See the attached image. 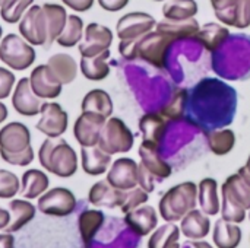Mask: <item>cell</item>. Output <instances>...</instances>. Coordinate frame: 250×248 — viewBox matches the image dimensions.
Wrapping results in <instances>:
<instances>
[{"mask_svg":"<svg viewBox=\"0 0 250 248\" xmlns=\"http://www.w3.org/2000/svg\"><path fill=\"white\" fill-rule=\"evenodd\" d=\"M174 38L161 31H151L133 41H120L119 53L126 60L141 58L148 64L164 69L168 60V51L174 44Z\"/></svg>","mask_w":250,"mask_h":248,"instance_id":"1","label":"cell"},{"mask_svg":"<svg viewBox=\"0 0 250 248\" xmlns=\"http://www.w3.org/2000/svg\"><path fill=\"white\" fill-rule=\"evenodd\" d=\"M0 156L16 167H26L34 161L31 133L25 124L12 121L0 130Z\"/></svg>","mask_w":250,"mask_h":248,"instance_id":"2","label":"cell"},{"mask_svg":"<svg viewBox=\"0 0 250 248\" xmlns=\"http://www.w3.org/2000/svg\"><path fill=\"white\" fill-rule=\"evenodd\" d=\"M38 159L45 171L60 178H69L78 171V155L62 137L45 139L40 146Z\"/></svg>","mask_w":250,"mask_h":248,"instance_id":"3","label":"cell"},{"mask_svg":"<svg viewBox=\"0 0 250 248\" xmlns=\"http://www.w3.org/2000/svg\"><path fill=\"white\" fill-rule=\"evenodd\" d=\"M198 203V186L186 181L171 187L160 200V213L166 222H176L183 219Z\"/></svg>","mask_w":250,"mask_h":248,"instance_id":"4","label":"cell"},{"mask_svg":"<svg viewBox=\"0 0 250 248\" xmlns=\"http://www.w3.org/2000/svg\"><path fill=\"white\" fill-rule=\"evenodd\" d=\"M34 47L21 35L7 34L0 42V60L12 70H26L35 61Z\"/></svg>","mask_w":250,"mask_h":248,"instance_id":"5","label":"cell"},{"mask_svg":"<svg viewBox=\"0 0 250 248\" xmlns=\"http://www.w3.org/2000/svg\"><path fill=\"white\" fill-rule=\"evenodd\" d=\"M135 136L119 117L107 118L98 140V146L108 155L126 153L133 148Z\"/></svg>","mask_w":250,"mask_h":248,"instance_id":"6","label":"cell"},{"mask_svg":"<svg viewBox=\"0 0 250 248\" xmlns=\"http://www.w3.org/2000/svg\"><path fill=\"white\" fill-rule=\"evenodd\" d=\"M19 32L31 45H47L48 23L42 6L32 4L19 20Z\"/></svg>","mask_w":250,"mask_h":248,"instance_id":"7","label":"cell"},{"mask_svg":"<svg viewBox=\"0 0 250 248\" xmlns=\"http://www.w3.org/2000/svg\"><path fill=\"white\" fill-rule=\"evenodd\" d=\"M37 208L44 215L63 218L75 212L76 199L70 190L64 187H56L40 196Z\"/></svg>","mask_w":250,"mask_h":248,"instance_id":"8","label":"cell"},{"mask_svg":"<svg viewBox=\"0 0 250 248\" xmlns=\"http://www.w3.org/2000/svg\"><path fill=\"white\" fill-rule=\"evenodd\" d=\"M157 20L145 12H130L123 15L116 25V34L120 41H133L154 31Z\"/></svg>","mask_w":250,"mask_h":248,"instance_id":"9","label":"cell"},{"mask_svg":"<svg viewBox=\"0 0 250 248\" xmlns=\"http://www.w3.org/2000/svg\"><path fill=\"white\" fill-rule=\"evenodd\" d=\"M113 42V32L110 28L91 22L85 28L83 39L79 42V54L81 57H94L105 50H110Z\"/></svg>","mask_w":250,"mask_h":248,"instance_id":"10","label":"cell"},{"mask_svg":"<svg viewBox=\"0 0 250 248\" xmlns=\"http://www.w3.org/2000/svg\"><path fill=\"white\" fill-rule=\"evenodd\" d=\"M107 118L92 113V111H82V114L76 118L73 126L75 139L81 146H95L98 145L101 130L105 124Z\"/></svg>","mask_w":250,"mask_h":248,"instance_id":"11","label":"cell"},{"mask_svg":"<svg viewBox=\"0 0 250 248\" xmlns=\"http://www.w3.org/2000/svg\"><path fill=\"white\" fill-rule=\"evenodd\" d=\"M40 114L37 130L47 137H60L67 130L69 115L57 102H44Z\"/></svg>","mask_w":250,"mask_h":248,"instance_id":"12","label":"cell"},{"mask_svg":"<svg viewBox=\"0 0 250 248\" xmlns=\"http://www.w3.org/2000/svg\"><path fill=\"white\" fill-rule=\"evenodd\" d=\"M138 175L139 165L132 158H119L113 162L105 180L114 189L127 191L138 186Z\"/></svg>","mask_w":250,"mask_h":248,"instance_id":"13","label":"cell"},{"mask_svg":"<svg viewBox=\"0 0 250 248\" xmlns=\"http://www.w3.org/2000/svg\"><path fill=\"white\" fill-rule=\"evenodd\" d=\"M12 105L15 111L23 117H34L41 113V98L34 94L31 89L29 77H22L15 85V91L12 95Z\"/></svg>","mask_w":250,"mask_h":248,"instance_id":"14","label":"cell"},{"mask_svg":"<svg viewBox=\"0 0 250 248\" xmlns=\"http://www.w3.org/2000/svg\"><path fill=\"white\" fill-rule=\"evenodd\" d=\"M29 82L31 89L41 99H54L62 94L63 85L53 76L47 64L37 66L29 76Z\"/></svg>","mask_w":250,"mask_h":248,"instance_id":"15","label":"cell"},{"mask_svg":"<svg viewBox=\"0 0 250 248\" xmlns=\"http://www.w3.org/2000/svg\"><path fill=\"white\" fill-rule=\"evenodd\" d=\"M126 225L139 237L151 234L158 225V216L152 206H139L127 213H125Z\"/></svg>","mask_w":250,"mask_h":248,"instance_id":"16","label":"cell"},{"mask_svg":"<svg viewBox=\"0 0 250 248\" xmlns=\"http://www.w3.org/2000/svg\"><path fill=\"white\" fill-rule=\"evenodd\" d=\"M139 156H141V164L154 175L155 180L161 181L171 175V167L161 158L160 146L142 140V145L139 146Z\"/></svg>","mask_w":250,"mask_h":248,"instance_id":"17","label":"cell"},{"mask_svg":"<svg viewBox=\"0 0 250 248\" xmlns=\"http://www.w3.org/2000/svg\"><path fill=\"white\" fill-rule=\"evenodd\" d=\"M125 199V191L114 189L107 180L95 183L88 194V200L91 205L97 208H120Z\"/></svg>","mask_w":250,"mask_h":248,"instance_id":"18","label":"cell"},{"mask_svg":"<svg viewBox=\"0 0 250 248\" xmlns=\"http://www.w3.org/2000/svg\"><path fill=\"white\" fill-rule=\"evenodd\" d=\"M81 159H82V170L92 177L107 172L111 164V155L105 153L98 145L82 146Z\"/></svg>","mask_w":250,"mask_h":248,"instance_id":"19","label":"cell"},{"mask_svg":"<svg viewBox=\"0 0 250 248\" xmlns=\"http://www.w3.org/2000/svg\"><path fill=\"white\" fill-rule=\"evenodd\" d=\"M139 130L142 133L144 142L161 148V142L167 130V120L160 113L144 114L139 120Z\"/></svg>","mask_w":250,"mask_h":248,"instance_id":"20","label":"cell"},{"mask_svg":"<svg viewBox=\"0 0 250 248\" xmlns=\"http://www.w3.org/2000/svg\"><path fill=\"white\" fill-rule=\"evenodd\" d=\"M47 66L53 76L62 83V85H69L76 79L78 75V63L76 60L66 54V53H57L51 56L47 61Z\"/></svg>","mask_w":250,"mask_h":248,"instance_id":"21","label":"cell"},{"mask_svg":"<svg viewBox=\"0 0 250 248\" xmlns=\"http://www.w3.org/2000/svg\"><path fill=\"white\" fill-rule=\"evenodd\" d=\"M211 229V221L209 218L201 212V210H190L188 215L183 216L180 224L182 234L189 240H201L205 238L209 234Z\"/></svg>","mask_w":250,"mask_h":248,"instance_id":"22","label":"cell"},{"mask_svg":"<svg viewBox=\"0 0 250 248\" xmlns=\"http://www.w3.org/2000/svg\"><path fill=\"white\" fill-rule=\"evenodd\" d=\"M155 29L171 35L177 41V39H183V38H196V35L201 29V25L195 18L185 19V20L164 19L161 22H157Z\"/></svg>","mask_w":250,"mask_h":248,"instance_id":"23","label":"cell"},{"mask_svg":"<svg viewBox=\"0 0 250 248\" xmlns=\"http://www.w3.org/2000/svg\"><path fill=\"white\" fill-rule=\"evenodd\" d=\"M9 210H10V222L4 228V231L9 234H13L22 229L25 225H28L35 218V212H37L35 206L31 202L19 200V199H15L9 203Z\"/></svg>","mask_w":250,"mask_h":248,"instance_id":"24","label":"cell"},{"mask_svg":"<svg viewBox=\"0 0 250 248\" xmlns=\"http://www.w3.org/2000/svg\"><path fill=\"white\" fill-rule=\"evenodd\" d=\"M229 35L230 31L226 25L209 22L199 29L196 39L205 47L207 51H217L223 45V42L229 38Z\"/></svg>","mask_w":250,"mask_h":248,"instance_id":"25","label":"cell"},{"mask_svg":"<svg viewBox=\"0 0 250 248\" xmlns=\"http://www.w3.org/2000/svg\"><path fill=\"white\" fill-rule=\"evenodd\" d=\"M110 57V50L94 56V57H81V73L94 82L103 80L110 73V66L107 63Z\"/></svg>","mask_w":250,"mask_h":248,"instance_id":"26","label":"cell"},{"mask_svg":"<svg viewBox=\"0 0 250 248\" xmlns=\"http://www.w3.org/2000/svg\"><path fill=\"white\" fill-rule=\"evenodd\" d=\"M50 180L45 172L40 170H28L22 175V189L19 193L23 199H37L45 193L48 189Z\"/></svg>","mask_w":250,"mask_h":248,"instance_id":"27","label":"cell"},{"mask_svg":"<svg viewBox=\"0 0 250 248\" xmlns=\"http://www.w3.org/2000/svg\"><path fill=\"white\" fill-rule=\"evenodd\" d=\"M212 240L218 248H237L242 243V229L224 219L215 222Z\"/></svg>","mask_w":250,"mask_h":248,"instance_id":"28","label":"cell"},{"mask_svg":"<svg viewBox=\"0 0 250 248\" xmlns=\"http://www.w3.org/2000/svg\"><path fill=\"white\" fill-rule=\"evenodd\" d=\"M221 193L229 196L243 209L250 210V186L239 174H233L224 181Z\"/></svg>","mask_w":250,"mask_h":248,"instance_id":"29","label":"cell"},{"mask_svg":"<svg viewBox=\"0 0 250 248\" xmlns=\"http://www.w3.org/2000/svg\"><path fill=\"white\" fill-rule=\"evenodd\" d=\"M218 184L214 178H204L198 187V199L201 209L205 215L214 216L220 212Z\"/></svg>","mask_w":250,"mask_h":248,"instance_id":"30","label":"cell"},{"mask_svg":"<svg viewBox=\"0 0 250 248\" xmlns=\"http://www.w3.org/2000/svg\"><path fill=\"white\" fill-rule=\"evenodd\" d=\"M81 108L82 111H92L110 118L113 114V101L104 89H92L83 96Z\"/></svg>","mask_w":250,"mask_h":248,"instance_id":"31","label":"cell"},{"mask_svg":"<svg viewBox=\"0 0 250 248\" xmlns=\"http://www.w3.org/2000/svg\"><path fill=\"white\" fill-rule=\"evenodd\" d=\"M78 224H79L81 238L85 247L88 248L104 224V213L101 210H83L79 215Z\"/></svg>","mask_w":250,"mask_h":248,"instance_id":"32","label":"cell"},{"mask_svg":"<svg viewBox=\"0 0 250 248\" xmlns=\"http://www.w3.org/2000/svg\"><path fill=\"white\" fill-rule=\"evenodd\" d=\"M42 9L47 15V23H48V41L45 47H50L62 34L67 20V13L63 6L56 3H45L42 4Z\"/></svg>","mask_w":250,"mask_h":248,"instance_id":"33","label":"cell"},{"mask_svg":"<svg viewBox=\"0 0 250 248\" xmlns=\"http://www.w3.org/2000/svg\"><path fill=\"white\" fill-rule=\"evenodd\" d=\"M205 139H207V143H208L211 152L215 153L217 156L230 153L236 145V134L230 129L205 132Z\"/></svg>","mask_w":250,"mask_h":248,"instance_id":"34","label":"cell"},{"mask_svg":"<svg viewBox=\"0 0 250 248\" xmlns=\"http://www.w3.org/2000/svg\"><path fill=\"white\" fill-rule=\"evenodd\" d=\"M198 13L196 0H167L163 6V15L170 20H185Z\"/></svg>","mask_w":250,"mask_h":248,"instance_id":"35","label":"cell"},{"mask_svg":"<svg viewBox=\"0 0 250 248\" xmlns=\"http://www.w3.org/2000/svg\"><path fill=\"white\" fill-rule=\"evenodd\" d=\"M83 38V20L78 15H69L62 34L57 37V44L70 48L78 45Z\"/></svg>","mask_w":250,"mask_h":248,"instance_id":"36","label":"cell"},{"mask_svg":"<svg viewBox=\"0 0 250 248\" xmlns=\"http://www.w3.org/2000/svg\"><path fill=\"white\" fill-rule=\"evenodd\" d=\"M188 99H189V91L186 88L176 89L171 95V99L161 108L160 114L166 120H171V121L180 120L185 115Z\"/></svg>","mask_w":250,"mask_h":248,"instance_id":"37","label":"cell"},{"mask_svg":"<svg viewBox=\"0 0 250 248\" xmlns=\"http://www.w3.org/2000/svg\"><path fill=\"white\" fill-rule=\"evenodd\" d=\"M179 237H180V228L168 222L152 232L148 241V248H168L171 244L179 243Z\"/></svg>","mask_w":250,"mask_h":248,"instance_id":"38","label":"cell"},{"mask_svg":"<svg viewBox=\"0 0 250 248\" xmlns=\"http://www.w3.org/2000/svg\"><path fill=\"white\" fill-rule=\"evenodd\" d=\"M32 3L34 0H3L0 6V16L7 23H18Z\"/></svg>","mask_w":250,"mask_h":248,"instance_id":"39","label":"cell"},{"mask_svg":"<svg viewBox=\"0 0 250 248\" xmlns=\"http://www.w3.org/2000/svg\"><path fill=\"white\" fill-rule=\"evenodd\" d=\"M239 0H211L217 19L226 26L236 25V7Z\"/></svg>","mask_w":250,"mask_h":248,"instance_id":"40","label":"cell"},{"mask_svg":"<svg viewBox=\"0 0 250 248\" xmlns=\"http://www.w3.org/2000/svg\"><path fill=\"white\" fill-rule=\"evenodd\" d=\"M221 196H223V208H221L223 219L233 224H242L246 219V209H243L240 205L233 202L229 196L223 193Z\"/></svg>","mask_w":250,"mask_h":248,"instance_id":"41","label":"cell"},{"mask_svg":"<svg viewBox=\"0 0 250 248\" xmlns=\"http://www.w3.org/2000/svg\"><path fill=\"white\" fill-rule=\"evenodd\" d=\"M19 178L7 170H0V199H12L19 193Z\"/></svg>","mask_w":250,"mask_h":248,"instance_id":"42","label":"cell"},{"mask_svg":"<svg viewBox=\"0 0 250 248\" xmlns=\"http://www.w3.org/2000/svg\"><path fill=\"white\" fill-rule=\"evenodd\" d=\"M148 202V193L145 190H142L141 187H135L132 190H127L125 191V199H123V203L120 206L122 212L123 213H127L142 205H145Z\"/></svg>","mask_w":250,"mask_h":248,"instance_id":"43","label":"cell"},{"mask_svg":"<svg viewBox=\"0 0 250 248\" xmlns=\"http://www.w3.org/2000/svg\"><path fill=\"white\" fill-rule=\"evenodd\" d=\"M250 26V0H239L236 7V25L234 28L245 29Z\"/></svg>","mask_w":250,"mask_h":248,"instance_id":"44","label":"cell"},{"mask_svg":"<svg viewBox=\"0 0 250 248\" xmlns=\"http://www.w3.org/2000/svg\"><path fill=\"white\" fill-rule=\"evenodd\" d=\"M15 75L4 67H0V101L10 96V92L15 86Z\"/></svg>","mask_w":250,"mask_h":248,"instance_id":"45","label":"cell"},{"mask_svg":"<svg viewBox=\"0 0 250 248\" xmlns=\"http://www.w3.org/2000/svg\"><path fill=\"white\" fill-rule=\"evenodd\" d=\"M138 186L145 190L146 193L154 191V186H155V178L154 175L142 165L139 164V175H138Z\"/></svg>","mask_w":250,"mask_h":248,"instance_id":"46","label":"cell"},{"mask_svg":"<svg viewBox=\"0 0 250 248\" xmlns=\"http://www.w3.org/2000/svg\"><path fill=\"white\" fill-rule=\"evenodd\" d=\"M98 4L107 12H119L129 4V0H98Z\"/></svg>","mask_w":250,"mask_h":248,"instance_id":"47","label":"cell"},{"mask_svg":"<svg viewBox=\"0 0 250 248\" xmlns=\"http://www.w3.org/2000/svg\"><path fill=\"white\" fill-rule=\"evenodd\" d=\"M67 7L73 9L75 12H86L94 6L95 0H62Z\"/></svg>","mask_w":250,"mask_h":248,"instance_id":"48","label":"cell"},{"mask_svg":"<svg viewBox=\"0 0 250 248\" xmlns=\"http://www.w3.org/2000/svg\"><path fill=\"white\" fill-rule=\"evenodd\" d=\"M0 248H15V238L12 234H0Z\"/></svg>","mask_w":250,"mask_h":248,"instance_id":"49","label":"cell"},{"mask_svg":"<svg viewBox=\"0 0 250 248\" xmlns=\"http://www.w3.org/2000/svg\"><path fill=\"white\" fill-rule=\"evenodd\" d=\"M182 248H214L211 244L205 243V241H196V240H192V241H186Z\"/></svg>","mask_w":250,"mask_h":248,"instance_id":"50","label":"cell"},{"mask_svg":"<svg viewBox=\"0 0 250 248\" xmlns=\"http://www.w3.org/2000/svg\"><path fill=\"white\" fill-rule=\"evenodd\" d=\"M248 184L250 186V156L249 159H248V162H246V165L245 167H242L240 170H239V172H237Z\"/></svg>","mask_w":250,"mask_h":248,"instance_id":"51","label":"cell"},{"mask_svg":"<svg viewBox=\"0 0 250 248\" xmlns=\"http://www.w3.org/2000/svg\"><path fill=\"white\" fill-rule=\"evenodd\" d=\"M10 222V212L0 208V229H4Z\"/></svg>","mask_w":250,"mask_h":248,"instance_id":"52","label":"cell"},{"mask_svg":"<svg viewBox=\"0 0 250 248\" xmlns=\"http://www.w3.org/2000/svg\"><path fill=\"white\" fill-rule=\"evenodd\" d=\"M6 118H7V108H6V105L0 101V124H1Z\"/></svg>","mask_w":250,"mask_h":248,"instance_id":"53","label":"cell"},{"mask_svg":"<svg viewBox=\"0 0 250 248\" xmlns=\"http://www.w3.org/2000/svg\"><path fill=\"white\" fill-rule=\"evenodd\" d=\"M168 248H180V244L179 243H174V244H171Z\"/></svg>","mask_w":250,"mask_h":248,"instance_id":"54","label":"cell"},{"mask_svg":"<svg viewBox=\"0 0 250 248\" xmlns=\"http://www.w3.org/2000/svg\"><path fill=\"white\" fill-rule=\"evenodd\" d=\"M1 35H3V29H1V26H0V42H1Z\"/></svg>","mask_w":250,"mask_h":248,"instance_id":"55","label":"cell"},{"mask_svg":"<svg viewBox=\"0 0 250 248\" xmlns=\"http://www.w3.org/2000/svg\"><path fill=\"white\" fill-rule=\"evenodd\" d=\"M154 1H166V0H154Z\"/></svg>","mask_w":250,"mask_h":248,"instance_id":"56","label":"cell"},{"mask_svg":"<svg viewBox=\"0 0 250 248\" xmlns=\"http://www.w3.org/2000/svg\"><path fill=\"white\" fill-rule=\"evenodd\" d=\"M1 3H3V0H0V6H1Z\"/></svg>","mask_w":250,"mask_h":248,"instance_id":"57","label":"cell"},{"mask_svg":"<svg viewBox=\"0 0 250 248\" xmlns=\"http://www.w3.org/2000/svg\"><path fill=\"white\" fill-rule=\"evenodd\" d=\"M249 219H250V213H249Z\"/></svg>","mask_w":250,"mask_h":248,"instance_id":"58","label":"cell"}]
</instances>
